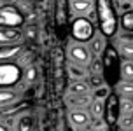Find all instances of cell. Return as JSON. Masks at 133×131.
<instances>
[{"mask_svg":"<svg viewBox=\"0 0 133 131\" xmlns=\"http://www.w3.org/2000/svg\"><path fill=\"white\" fill-rule=\"evenodd\" d=\"M121 56L117 54L112 44H107L103 54L100 56V66H102V79L107 87H112L121 80Z\"/></svg>","mask_w":133,"mask_h":131,"instance_id":"1","label":"cell"},{"mask_svg":"<svg viewBox=\"0 0 133 131\" xmlns=\"http://www.w3.org/2000/svg\"><path fill=\"white\" fill-rule=\"evenodd\" d=\"M96 21L100 33L103 37H114L117 33V14L114 9V0H96Z\"/></svg>","mask_w":133,"mask_h":131,"instance_id":"2","label":"cell"},{"mask_svg":"<svg viewBox=\"0 0 133 131\" xmlns=\"http://www.w3.org/2000/svg\"><path fill=\"white\" fill-rule=\"evenodd\" d=\"M23 68L16 61L0 63V89H14L21 84Z\"/></svg>","mask_w":133,"mask_h":131,"instance_id":"3","label":"cell"},{"mask_svg":"<svg viewBox=\"0 0 133 131\" xmlns=\"http://www.w3.org/2000/svg\"><path fill=\"white\" fill-rule=\"evenodd\" d=\"M95 25L89 23L86 18H74L72 25H70V35H72L74 42H79V44H86L93 39L95 35Z\"/></svg>","mask_w":133,"mask_h":131,"instance_id":"4","label":"cell"},{"mask_svg":"<svg viewBox=\"0 0 133 131\" xmlns=\"http://www.w3.org/2000/svg\"><path fill=\"white\" fill-rule=\"evenodd\" d=\"M25 25V14L18 5H0V26L2 28H21Z\"/></svg>","mask_w":133,"mask_h":131,"instance_id":"5","label":"cell"},{"mask_svg":"<svg viewBox=\"0 0 133 131\" xmlns=\"http://www.w3.org/2000/svg\"><path fill=\"white\" fill-rule=\"evenodd\" d=\"M121 117L119 112V96L114 91H110L107 94V98L103 100V115H102V121L107 128H114L117 124V121Z\"/></svg>","mask_w":133,"mask_h":131,"instance_id":"6","label":"cell"},{"mask_svg":"<svg viewBox=\"0 0 133 131\" xmlns=\"http://www.w3.org/2000/svg\"><path fill=\"white\" fill-rule=\"evenodd\" d=\"M68 58H70V63L88 68L89 61H91V52H89L86 44H79V42L72 40L68 44Z\"/></svg>","mask_w":133,"mask_h":131,"instance_id":"7","label":"cell"},{"mask_svg":"<svg viewBox=\"0 0 133 131\" xmlns=\"http://www.w3.org/2000/svg\"><path fill=\"white\" fill-rule=\"evenodd\" d=\"M25 51V44H7V46H0V63L5 61H18L19 56Z\"/></svg>","mask_w":133,"mask_h":131,"instance_id":"8","label":"cell"},{"mask_svg":"<svg viewBox=\"0 0 133 131\" xmlns=\"http://www.w3.org/2000/svg\"><path fill=\"white\" fill-rule=\"evenodd\" d=\"M25 40V33L21 28H2L0 26V46L19 44Z\"/></svg>","mask_w":133,"mask_h":131,"instance_id":"9","label":"cell"},{"mask_svg":"<svg viewBox=\"0 0 133 131\" xmlns=\"http://www.w3.org/2000/svg\"><path fill=\"white\" fill-rule=\"evenodd\" d=\"M21 98V91L18 87L14 89H0V110L11 108L14 105H18Z\"/></svg>","mask_w":133,"mask_h":131,"instance_id":"10","label":"cell"},{"mask_svg":"<svg viewBox=\"0 0 133 131\" xmlns=\"http://www.w3.org/2000/svg\"><path fill=\"white\" fill-rule=\"evenodd\" d=\"M68 5L72 18H86V14L93 9V0H70Z\"/></svg>","mask_w":133,"mask_h":131,"instance_id":"11","label":"cell"},{"mask_svg":"<svg viewBox=\"0 0 133 131\" xmlns=\"http://www.w3.org/2000/svg\"><path fill=\"white\" fill-rule=\"evenodd\" d=\"M88 44H89L88 49L91 52V58H100V56L103 54V51H105V47H107V40L100 32H95L93 39L89 40Z\"/></svg>","mask_w":133,"mask_h":131,"instance_id":"12","label":"cell"},{"mask_svg":"<svg viewBox=\"0 0 133 131\" xmlns=\"http://www.w3.org/2000/svg\"><path fill=\"white\" fill-rule=\"evenodd\" d=\"M68 119H70V124L74 128H77V129H84L91 122V117H89L88 110H72Z\"/></svg>","mask_w":133,"mask_h":131,"instance_id":"13","label":"cell"},{"mask_svg":"<svg viewBox=\"0 0 133 131\" xmlns=\"http://www.w3.org/2000/svg\"><path fill=\"white\" fill-rule=\"evenodd\" d=\"M112 46L116 47V51H117V54L121 56V59L133 61V42H121V40L114 39Z\"/></svg>","mask_w":133,"mask_h":131,"instance_id":"14","label":"cell"},{"mask_svg":"<svg viewBox=\"0 0 133 131\" xmlns=\"http://www.w3.org/2000/svg\"><path fill=\"white\" fill-rule=\"evenodd\" d=\"M33 129H35V117L32 114L19 115L16 124H14V131H33Z\"/></svg>","mask_w":133,"mask_h":131,"instance_id":"15","label":"cell"},{"mask_svg":"<svg viewBox=\"0 0 133 131\" xmlns=\"http://www.w3.org/2000/svg\"><path fill=\"white\" fill-rule=\"evenodd\" d=\"M89 91L91 89H89L86 80H72L68 86L70 96H84V94H89Z\"/></svg>","mask_w":133,"mask_h":131,"instance_id":"16","label":"cell"},{"mask_svg":"<svg viewBox=\"0 0 133 131\" xmlns=\"http://www.w3.org/2000/svg\"><path fill=\"white\" fill-rule=\"evenodd\" d=\"M91 101H93V94H84V96H70L68 103L72 110H86Z\"/></svg>","mask_w":133,"mask_h":131,"instance_id":"17","label":"cell"},{"mask_svg":"<svg viewBox=\"0 0 133 131\" xmlns=\"http://www.w3.org/2000/svg\"><path fill=\"white\" fill-rule=\"evenodd\" d=\"M114 93H116L119 98H133V82L119 80L117 84L114 86Z\"/></svg>","mask_w":133,"mask_h":131,"instance_id":"18","label":"cell"},{"mask_svg":"<svg viewBox=\"0 0 133 131\" xmlns=\"http://www.w3.org/2000/svg\"><path fill=\"white\" fill-rule=\"evenodd\" d=\"M37 79H39V68L35 65H28L23 68V77H21L23 84H33Z\"/></svg>","mask_w":133,"mask_h":131,"instance_id":"19","label":"cell"},{"mask_svg":"<svg viewBox=\"0 0 133 131\" xmlns=\"http://www.w3.org/2000/svg\"><path fill=\"white\" fill-rule=\"evenodd\" d=\"M119 26L121 30H124V32H130L133 33V11L130 9V11H124V12H121L119 16Z\"/></svg>","mask_w":133,"mask_h":131,"instance_id":"20","label":"cell"},{"mask_svg":"<svg viewBox=\"0 0 133 131\" xmlns=\"http://www.w3.org/2000/svg\"><path fill=\"white\" fill-rule=\"evenodd\" d=\"M68 72H70L72 80H86L88 75H89L88 68L79 66V65H74V63H68Z\"/></svg>","mask_w":133,"mask_h":131,"instance_id":"21","label":"cell"},{"mask_svg":"<svg viewBox=\"0 0 133 131\" xmlns=\"http://www.w3.org/2000/svg\"><path fill=\"white\" fill-rule=\"evenodd\" d=\"M88 114H89L91 119H102V115H103V100L93 98V101L88 107Z\"/></svg>","mask_w":133,"mask_h":131,"instance_id":"22","label":"cell"},{"mask_svg":"<svg viewBox=\"0 0 133 131\" xmlns=\"http://www.w3.org/2000/svg\"><path fill=\"white\" fill-rule=\"evenodd\" d=\"M121 80L133 82V61H121Z\"/></svg>","mask_w":133,"mask_h":131,"instance_id":"23","label":"cell"},{"mask_svg":"<svg viewBox=\"0 0 133 131\" xmlns=\"http://www.w3.org/2000/svg\"><path fill=\"white\" fill-rule=\"evenodd\" d=\"M121 115H133V98H119Z\"/></svg>","mask_w":133,"mask_h":131,"instance_id":"24","label":"cell"},{"mask_svg":"<svg viewBox=\"0 0 133 131\" xmlns=\"http://www.w3.org/2000/svg\"><path fill=\"white\" fill-rule=\"evenodd\" d=\"M88 86H89V89H100V87H103V79H102V75L100 73H89L88 75Z\"/></svg>","mask_w":133,"mask_h":131,"instance_id":"25","label":"cell"},{"mask_svg":"<svg viewBox=\"0 0 133 131\" xmlns=\"http://www.w3.org/2000/svg\"><path fill=\"white\" fill-rule=\"evenodd\" d=\"M117 124H119V131H131L133 129V115H121L119 121H117Z\"/></svg>","mask_w":133,"mask_h":131,"instance_id":"26","label":"cell"},{"mask_svg":"<svg viewBox=\"0 0 133 131\" xmlns=\"http://www.w3.org/2000/svg\"><path fill=\"white\" fill-rule=\"evenodd\" d=\"M51 56H53V59H54V63L60 66L61 63H63V51H61L60 47H54L53 49V52H51Z\"/></svg>","mask_w":133,"mask_h":131,"instance_id":"27","label":"cell"},{"mask_svg":"<svg viewBox=\"0 0 133 131\" xmlns=\"http://www.w3.org/2000/svg\"><path fill=\"white\" fill-rule=\"evenodd\" d=\"M66 0H56V11H65Z\"/></svg>","mask_w":133,"mask_h":131,"instance_id":"28","label":"cell"},{"mask_svg":"<svg viewBox=\"0 0 133 131\" xmlns=\"http://www.w3.org/2000/svg\"><path fill=\"white\" fill-rule=\"evenodd\" d=\"M0 131H12V129H11V126H7L5 122H0Z\"/></svg>","mask_w":133,"mask_h":131,"instance_id":"29","label":"cell"},{"mask_svg":"<svg viewBox=\"0 0 133 131\" xmlns=\"http://www.w3.org/2000/svg\"><path fill=\"white\" fill-rule=\"evenodd\" d=\"M11 4H16V0H0V5H11Z\"/></svg>","mask_w":133,"mask_h":131,"instance_id":"30","label":"cell"},{"mask_svg":"<svg viewBox=\"0 0 133 131\" xmlns=\"http://www.w3.org/2000/svg\"><path fill=\"white\" fill-rule=\"evenodd\" d=\"M121 2H128V4H131L133 0H121Z\"/></svg>","mask_w":133,"mask_h":131,"instance_id":"31","label":"cell"},{"mask_svg":"<svg viewBox=\"0 0 133 131\" xmlns=\"http://www.w3.org/2000/svg\"><path fill=\"white\" fill-rule=\"evenodd\" d=\"M110 131H119V129H116V128H112V129H110Z\"/></svg>","mask_w":133,"mask_h":131,"instance_id":"32","label":"cell"},{"mask_svg":"<svg viewBox=\"0 0 133 131\" xmlns=\"http://www.w3.org/2000/svg\"><path fill=\"white\" fill-rule=\"evenodd\" d=\"M131 11H133V2H131Z\"/></svg>","mask_w":133,"mask_h":131,"instance_id":"33","label":"cell"},{"mask_svg":"<svg viewBox=\"0 0 133 131\" xmlns=\"http://www.w3.org/2000/svg\"><path fill=\"white\" fill-rule=\"evenodd\" d=\"M131 131H133V129H131Z\"/></svg>","mask_w":133,"mask_h":131,"instance_id":"34","label":"cell"}]
</instances>
